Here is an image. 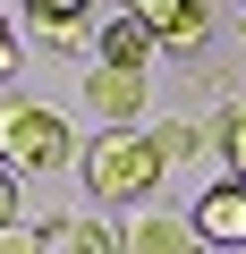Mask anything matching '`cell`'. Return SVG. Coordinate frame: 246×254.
<instances>
[{
  "instance_id": "1",
  "label": "cell",
  "mask_w": 246,
  "mask_h": 254,
  "mask_svg": "<svg viewBox=\"0 0 246 254\" xmlns=\"http://www.w3.org/2000/svg\"><path fill=\"white\" fill-rule=\"evenodd\" d=\"M162 178H170V161L145 127H110V136L85 144V195L93 203H153Z\"/></svg>"
},
{
  "instance_id": "2",
  "label": "cell",
  "mask_w": 246,
  "mask_h": 254,
  "mask_svg": "<svg viewBox=\"0 0 246 254\" xmlns=\"http://www.w3.org/2000/svg\"><path fill=\"white\" fill-rule=\"evenodd\" d=\"M77 144H68V119L51 102H9L0 110V161L9 170H60Z\"/></svg>"
},
{
  "instance_id": "3",
  "label": "cell",
  "mask_w": 246,
  "mask_h": 254,
  "mask_svg": "<svg viewBox=\"0 0 246 254\" xmlns=\"http://www.w3.org/2000/svg\"><path fill=\"white\" fill-rule=\"evenodd\" d=\"M187 220H195V246H221V254H246V187H238V178L204 187Z\"/></svg>"
},
{
  "instance_id": "4",
  "label": "cell",
  "mask_w": 246,
  "mask_h": 254,
  "mask_svg": "<svg viewBox=\"0 0 246 254\" xmlns=\"http://www.w3.org/2000/svg\"><path fill=\"white\" fill-rule=\"evenodd\" d=\"M119 9H136L145 34L170 43V51H195V43L212 34V9H204V0H119Z\"/></svg>"
},
{
  "instance_id": "5",
  "label": "cell",
  "mask_w": 246,
  "mask_h": 254,
  "mask_svg": "<svg viewBox=\"0 0 246 254\" xmlns=\"http://www.w3.org/2000/svg\"><path fill=\"white\" fill-rule=\"evenodd\" d=\"M119 246H128V254H204L195 246V220H178V212H136L128 229H119Z\"/></svg>"
},
{
  "instance_id": "6",
  "label": "cell",
  "mask_w": 246,
  "mask_h": 254,
  "mask_svg": "<svg viewBox=\"0 0 246 254\" xmlns=\"http://www.w3.org/2000/svg\"><path fill=\"white\" fill-rule=\"evenodd\" d=\"M85 102H93L110 127H136V110H145V76H128V68H85Z\"/></svg>"
},
{
  "instance_id": "7",
  "label": "cell",
  "mask_w": 246,
  "mask_h": 254,
  "mask_svg": "<svg viewBox=\"0 0 246 254\" xmlns=\"http://www.w3.org/2000/svg\"><path fill=\"white\" fill-rule=\"evenodd\" d=\"M93 51H102V68H128V76H145V60H153L162 43L145 34V17H136V9H119V17L102 26V43H93Z\"/></svg>"
},
{
  "instance_id": "8",
  "label": "cell",
  "mask_w": 246,
  "mask_h": 254,
  "mask_svg": "<svg viewBox=\"0 0 246 254\" xmlns=\"http://www.w3.org/2000/svg\"><path fill=\"white\" fill-rule=\"evenodd\" d=\"M212 144H221L229 178L246 187V102H221V119H212Z\"/></svg>"
},
{
  "instance_id": "9",
  "label": "cell",
  "mask_w": 246,
  "mask_h": 254,
  "mask_svg": "<svg viewBox=\"0 0 246 254\" xmlns=\"http://www.w3.org/2000/svg\"><path fill=\"white\" fill-rule=\"evenodd\" d=\"M60 254H128V246H119V229H102V220H60Z\"/></svg>"
},
{
  "instance_id": "10",
  "label": "cell",
  "mask_w": 246,
  "mask_h": 254,
  "mask_svg": "<svg viewBox=\"0 0 246 254\" xmlns=\"http://www.w3.org/2000/svg\"><path fill=\"white\" fill-rule=\"evenodd\" d=\"M153 144H162V161H195V153L212 144V127H195V119H170V127H153Z\"/></svg>"
},
{
  "instance_id": "11",
  "label": "cell",
  "mask_w": 246,
  "mask_h": 254,
  "mask_svg": "<svg viewBox=\"0 0 246 254\" xmlns=\"http://www.w3.org/2000/svg\"><path fill=\"white\" fill-rule=\"evenodd\" d=\"M85 9H93V0H26V17H34L43 34H60V26H85Z\"/></svg>"
},
{
  "instance_id": "12",
  "label": "cell",
  "mask_w": 246,
  "mask_h": 254,
  "mask_svg": "<svg viewBox=\"0 0 246 254\" xmlns=\"http://www.w3.org/2000/svg\"><path fill=\"white\" fill-rule=\"evenodd\" d=\"M51 237H60V229H34V220H17V229H0V254H51Z\"/></svg>"
},
{
  "instance_id": "13",
  "label": "cell",
  "mask_w": 246,
  "mask_h": 254,
  "mask_svg": "<svg viewBox=\"0 0 246 254\" xmlns=\"http://www.w3.org/2000/svg\"><path fill=\"white\" fill-rule=\"evenodd\" d=\"M17 203H26V195H17V170L0 161V229H17Z\"/></svg>"
},
{
  "instance_id": "14",
  "label": "cell",
  "mask_w": 246,
  "mask_h": 254,
  "mask_svg": "<svg viewBox=\"0 0 246 254\" xmlns=\"http://www.w3.org/2000/svg\"><path fill=\"white\" fill-rule=\"evenodd\" d=\"M17 76V34H9V17H0V85Z\"/></svg>"
},
{
  "instance_id": "15",
  "label": "cell",
  "mask_w": 246,
  "mask_h": 254,
  "mask_svg": "<svg viewBox=\"0 0 246 254\" xmlns=\"http://www.w3.org/2000/svg\"><path fill=\"white\" fill-rule=\"evenodd\" d=\"M204 254H221V246H204Z\"/></svg>"
}]
</instances>
